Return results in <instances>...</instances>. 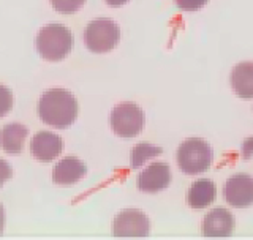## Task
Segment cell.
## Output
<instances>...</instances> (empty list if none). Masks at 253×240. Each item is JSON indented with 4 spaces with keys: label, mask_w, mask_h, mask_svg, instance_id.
<instances>
[{
    "label": "cell",
    "mask_w": 253,
    "mask_h": 240,
    "mask_svg": "<svg viewBox=\"0 0 253 240\" xmlns=\"http://www.w3.org/2000/svg\"><path fill=\"white\" fill-rule=\"evenodd\" d=\"M37 113L46 125L54 128H68L76 120L79 106L73 93L68 90L49 89L40 98Z\"/></svg>",
    "instance_id": "1"
},
{
    "label": "cell",
    "mask_w": 253,
    "mask_h": 240,
    "mask_svg": "<svg viewBox=\"0 0 253 240\" xmlns=\"http://www.w3.org/2000/svg\"><path fill=\"white\" fill-rule=\"evenodd\" d=\"M35 46L43 59L59 62L65 59L73 47V35L62 24H47L37 34Z\"/></svg>",
    "instance_id": "2"
},
{
    "label": "cell",
    "mask_w": 253,
    "mask_h": 240,
    "mask_svg": "<svg viewBox=\"0 0 253 240\" xmlns=\"http://www.w3.org/2000/svg\"><path fill=\"white\" fill-rule=\"evenodd\" d=\"M176 160L182 172L188 175H196L206 172L211 167L213 152L206 141L192 138L184 141L179 146Z\"/></svg>",
    "instance_id": "3"
},
{
    "label": "cell",
    "mask_w": 253,
    "mask_h": 240,
    "mask_svg": "<svg viewBox=\"0 0 253 240\" xmlns=\"http://www.w3.org/2000/svg\"><path fill=\"white\" fill-rule=\"evenodd\" d=\"M121 38V29L113 19L100 18L87 24L84 30V43L92 52H108L114 49Z\"/></svg>",
    "instance_id": "4"
},
{
    "label": "cell",
    "mask_w": 253,
    "mask_h": 240,
    "mask_svg": "<svg viewBox=\"0 0 253 240\" xmlns=\"http://www.w3.org/2000/svg\"><path fill=\"white\" fill-rule=\"evenodd\" d=\"M144 113L134 103H121L111 111L109 123L113 131L121 138L130 139L138 136L144 128Z\"/></svg>",
    "instance_id": "5"
},
{
    "label": "cell",
    "mask_w": 253,
    "mask_h": 240,
    "mask_svg": "<svg viewBox=\"0 0 253 240\" xmlns=\"http://www.w3.org/2000/svg\"><path fill=\"white\" fill-rule=\"evenodd\" d=\"M150 233V221L144 212L138 209H126L114 218L113 234L117 237H147Z\"/></svg>",
    "instance_id": "6"
},
{
    "label": "cell",
    "mask_w": 253,
    "mask_h": 240,
    "mask_svg": "<svg viewBox=\"0 0 253 240\" xmlns=\"http://www.w3.org/2000/svg\"><path fill=\"white\" fill-rule=\"evenodd\" d=\"M225 201L236 209H245L253 204V177L247 174H236L229 177L223 188Z\"/></svg>",
    "instance_id": "7"
},
{
    "label": "cell",
    "mask_w": 253,
    "mask_h": 240,
    "mask_svg": "<svg viewBox=\"0 0 253 240\" xmlns=\"http://www.w3.org/2000/svg\"><path fill=\"white\" fill-rule=\"evenodd\" d=\"M62 138L51 131H38L30 142L32 155L42 163H51L62 154Z\"/></svg>",
    "instance_id": "8"
},
{
    "label": "cell",
    "mask_w": 253,
    "mask_h": 240,
    "mask_svg": "<svg viewBox=\"0 0 253 240\" xmlns=\"http://www.w3.org/2000/svg\"><path fill=\"white\" fill-rule=\"evenodd\" d=\"M234 225L233 213L223 207H217L206 215L201 225V233L206 237H229L234 231Z\"/></svg>",
    "instance_id": "9"
},
{
    "label": "cell",
    "mask_w": 253,
    "mask_h": 240,
    "mask_svg": "<svg viewBox=\"0 0 253 240\" xmlns=\"http://www.w3.org/2000/svg\"><path fill=\"white\" fill-rule=\"evenodd\" d=\"M138 188L144 193H157L169 187L171 169L166 163L149 164L144 171L138 175Z\"/></svg>",
    "instance_id": "10"
},
{
    "label": "cell",
    "mask_w": 253,
    "mask_h": 240,
    "mask_svg": "<svg viewBox=\"0 0 253 240\" xmlns=\"http://www.w3.org/2000/svg\"><path fill=\"white\" fill-rule=\"evenodd\" d=\"M85 172H87V166L81 160H78L76 157H67L55 164L52 172V180L57 185L70 187L81 180L85 175Z\"/></svg>",
    "instance_id": "11"
},
{
    "label": "cell",
    "mask_w": 253,
    "mask_h": 240,
    "mask_svg": "<svg viewBox=\"0 0 253 240\" xmlns=\"http://www.w3.org/2000/svg\"><path fill=\"white\" fill-rule=\"evenodd\" d=\"M29 134V128L22 123H8L0 131V147L10 155H18L22 152Z\"/></svg>",
    "instance_id": "12"
},
{
    "label": "cell",
    "mask_w": 253,
    "mask_h": 240,
    "mask_svg": "<svg viewBox=\"0 0 253 240\" xmlns=\"http://www.w3.org/2000/svg\"><path fill=\"white\" fill-rule=\"evenodd\" d=\"M231 87L241 98H253V62H241L231 71Z\"/></svg>",
    "instance_id": "13"
},
{
    "label": "cell",
    "mask_w": 253,
    "mask_h": 240,
    "mask_svg": "<svg viewBox=\"0 0 253 240\" xmlns=\"http://www.w3.org/2000/svg\"><path fill=\"white\" fill-rule=\"evenodd\" d=\"M213 199H215V185L213 182L209 179H201L196 180L192 187L188 188L187 193V204L192 207V209H204V207H209Z\"/></svg>",
    "instance_id": "14"
},
{
    "label": "cell",
    "mask_w": 253,
    "mask_h": 240,
    "mask_svg": "<svg viewBox=\"0 0 253 240\" xmlns=\"http://www.w3.org/2000/svg\"><path fill=\"white\" fill-rule=\"evenodd\" d=\"M162 152H163L162 147L152 146V144H147V142L138 144V146L131 150V167L136 169L141 164H144L149 158L162 155Z\"/></svg>",
    "instance_id": "15"
},
{
    "label": "cell",
    "mask_w": 253,
    "mask_h": 240,
    "mask_svg": "<svg viewBox=\"0 0 253 240\" xmlns=\"http://www.w3.org/2000/svg\"><path fill=\"white\" fill-rule=\"evenodd\" d=\"M85 0H51V5L54 6L55 11L63 13V14H70L78 11L79 8L84 5Z\"/></svg>",
    "instance_id": "16"
},
{
    "label": "cell",
    "mask_w": 253,
    "mask_h": 240,
    "mask_svg": "<svg viewBox=\"0 0 253 240\" xmlns=\"http://www.w3.org/2000/svg\"><path fill=\"white\" fill-rule=\"evenodd\" d=\"M13 103H14V98H13L11 89H8L3 84H0V117H3L10 113L13 108Z\"/></svg>",
    "instance_id": "17"
},
{
    "label": "cell",
    "mask_w": 253,
    "mask_h": 240,
    "mask_svg": "<svg viewBox=\"0 0 253 240\" xmlns=\"http://www.w3.org/2000/svg\"><path fill=\"white\" fill-rule=\"evenodd\" d=\"M208 2L209 0H176V5L184 11H198Z\"/></svg>",
    "instance_id": "18"
},
{
    "label": "cell",
    "mask_w": 253,
    "mask_h": 240,
    "mask_svg": "<svg viewBox=\"0 0 253 240\" xmlns=\"http://www.w3.org/2000/svg\"><path fill=\"white\" fill-rule=\"evenodd\" d=\"M13 177V169H11V166L8 164L5 160L0 158V188H2V185L6 182V180H10Z\"/></svg>",
    "instance_id": "19"
},
{
    "label": "cell",
    "mask_w": 253,
    "mask_h": 240,
    "mask_svg": "<svg viewBox=\"0 0 253 240\" xmlns=\"http://www.w3.org/2000/svg\"><path fill=\"white\" fill-rule=\"evenodd\" d=\"M242 157L249 160L253 157V138H247L242 144Z\"/></svg>",
    "instance_id": "20"
},
{
    "label": "cell",
    "mask_w": 253,
    "mask_h": 240,
    "mask_svg": "<svg viewBox=\"0 0 253 240\" xmlns=\"http://www.w3.org/2000/svg\"><path fill=\"white\" fill-rule=\"evenodd\" d=\"M3 226H5V210H3V205L0 204V236L3 233Z\"/></svg>",
    "instance_id": "21"
},
{
    "label": "cell",
    "mask_w": 253,
    "mask_h": 240,
    "mask_svg": "<svg viewBox=\"0 0 253 240\" xmlns=\"http://www.w3.org/2000/svg\"><path fill=\"white\" fill-rule=\"evenodd\" d=\"M128 0H106V3L109 5V6H122V5H125Z\"/></svg>",
    "instance_id": "22"
}]
</instances>
